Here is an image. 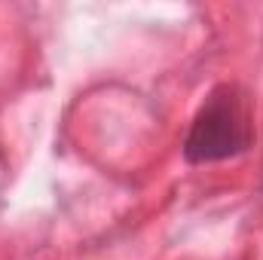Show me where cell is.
Returning <instances> with one entry per match:
<instances>
[{
    "label": "cell",
    "instance_id": "6da1fadb",
    "mask_svg": "<svg viewBox=\"0 0 263 260\" xmlns=\"http://www.w3.org/2000/svg\"><path fill=\"white\" fill-rule=\"evenodd\" d=\"M251 141V126L242 101L233 89H217L202 107L184 141V156L190 162H217L242 153Z\"/></svg>",
    "mask_w": 263,
    "mask_h": 260
}]
</instances>
